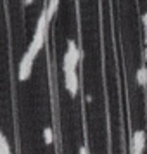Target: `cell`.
Returning a JSON list of instances; mask_svg holds the SVG:
<instances>
[{"label":"cell","mask_w":147,"mask_h":154,"mask_svg":"<svg viewBox=\"0 0 147 154\" xmlns=\"http://www.w3.org/2000/svg\"><path fill=\"white\" fill-rule=\"evenodd\" d=\"M2 135H4V133H2V130H0V137H2Z\"/></svg>","instance_id":"obj_16"},{"label":"cell","mask_w":147,"mask_h":154,"mask_svg":"<svg viewBox=\"0 0 147 154\" xmlns=\"http://www.w3.org/2000/svg\"><path fill=\"white\" fill-rule=\"evenodd\" d=\"M45 33H47V29H36V31H35V36H33V40H31L28 50H26L33 59L38 56V52L42 50L43 43H45Z\"/></svg>","instance_id":"obj_1"},{"label":"cell","mask_w":147,"mask_h":154,"mask_svg":"<svg viewBox=\"0 0 147 154\" xmlns=\"http://www.w3.org/2000/svg\"><path fill=\"white\" fill-rule=\"evenodd\" d=\"M80 154H88V149H87V147H80Z\"/></svg>","instance_id":"obj_10"},{"label":"cell","mask_w":147,"mask_h":154,"mask_svg":"<svg viewBox=\"0 0 147 154\" xmlns=\"http://www.w3.org/2000/svg\"><path fill=\"white\" fill-rule=\"evenodd\" d=\"M130 146L142 152L145 149V133L142 132V130H137V132L133 133V139H132V144Z\"/></svg>","instance_id":"obj_4"},{"label":"cell","mask_w":147,"mask_h":154,"mask_svg":"<svg viewBox=\"0 0 147 154\" xmlns=\"http://www.w3.org/2000/svg\"><path fill=\"white\" fill-rule=\"evenodd\" d=\"M64 75H66V88H68V92L75 97L78 94V75H76V71H68V73H64Z\"/></svg>","instance_id":"obj_3"},{"label":"cell","mask_w":147,"mask_h":154,"mask_svg":"<svg viewBox=\"0 0 147 154\" xmlns=\"http://www.w3.org/2000/svg\"><path fill=\"white\" fill-rule=\"evenodd\" d=\"M130 152H132V154H142L140 151H137V149H133L132 146H130Z\"/></svg>","instance_id":"obj_12"},{"label":"cell","mask_w":147,"mask_h":154,"mask_svg":"<svg viewBox=\"0 0 147 154\" xmlns=\"http://www.w3.org/2000/svg\"><path fill=\"white\" fill-rule=\"evenodd\" d=\"M142 57H144V61H147V47H145V50L142 52Z\"/></svg>","instance_id":"obj_13"},{"label":"cell","mask_w":147,"mask_h":154,"mask_svg":"<svg viewBox=\"0 0 147 154\" xmlns=\"http://www.w3.org/2000/svg\"><path fill=\"white\" fill-rule=\"evenodd\" d=\"M0 154H11V147H9V142L7 139L2 135L0 137Z\"/></svg>","instance_id":"obj_8"},{"label":"cell","mask_w":147,"mask_h":154,"mask_svg":"<svg viewBox=\"0 0 147 154\" xmlns=\"http://www.w3.org/2000/svg\"><path fill=\"white\" fill-rule=\"evenodd\" d=\"M68 54L71 56L73 64H75V66H78V63H80V57H81V52H80V49L76 47L75 40H68Z\"/></svg>","instance_id":"obj_5"},{"label":"cell","mask_w":147,"mask_h":154,"mask_svg":"<svg viewBox=\"0 0 147 154\" xmlns=\"http://www.w3.org/2000/svg\"><path fill=\"white\" fill-rule=\"evenodd\" d=\"M142 23H144V26L147 28V12H145L144 16H142Z\"/></svg>","instance_id":"obj_11"},{"label":"cell","mask_w":147,"mask_h":154,"mask_svg":"<svg viewBox=\"0 0 147 154\" xmlns=\"http://www.w3.org/2000/svg\"><path fill=\"white\" fill-rule=\"evenodd\" d=\"M137 83L140 87H145L147 85V68L145 66H142L139 71H137Z\"/></svg>","instance_id":"obj_7"},{"label":"cell","mask_w":147,"mask_h":154,"mask_svg":"<svg viewBox=\"0 0 147 154\" xmlns=\"http://www.w3.org/2000/svg\"><path fill=\"white\" fill-rule=\"evenodd\" d=\"M43 139L47 144H52V140H54V133H52V128L47 126V128H43Z\"/></svg>","instance_id":"obj_9"},{"label":"cell","mask_w":147,"mask_h":154,"mask_svg":"<svg viewBox=\"0 0 147 154\" xmlns=\"http://www.w3.org/2000/svg\"><path fill=\"white\" fill-rule=\"evenodd\" d=\"M33 57L29 56L28 52H24V56L21 59V64H19V73H17V78L24 82V80H28L29 75H31V66H33Z\"/></svg>","instance_id":"obj_2"},{"label":"cell","mask_w":147,"mask_h":154,"mask_svg":"<svg viewBox=\"0 0 147 154\" xmlns=\"http://www.w3.org/2000/svg\"><path fill=\"white\" fill-rule=\"evenodd\" d=\"M31 2H33V0H24V4H26V5H29Z\"/></svg>","instance_id":"obj_14"},{"label":"cell","mask_w":147,"mask_h":154,"mask_svg":"<svg viewBox=\"0 0 147 154\" xmlns=\"http://www.w3.org/2000/svg\"><path fill=\"white\" fill-rule=\"evenodd\" d=\"M57 7H59V0H50L49 2V7L45 9V16H47V19H52V16L56 14Z\"/></svg>","instance_id":"obj_6"},{"label":"cell","mask_w":147,"mask_h":154,"mask_svg":"<svg viewBox=\"0 0 147 154\" xmlns=\"http://www.w3.org/2000/svg\"><path fill=\"white\" fill-rule=\"evenodd\" d=\"M145 45H147V28H145Z\"/></svg>","instance_id":"obj_15"}]
</instances>
